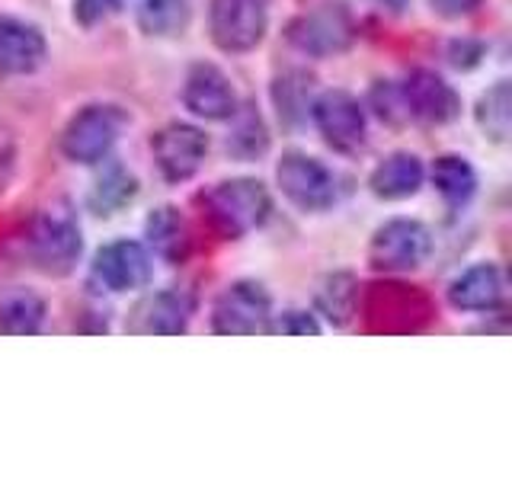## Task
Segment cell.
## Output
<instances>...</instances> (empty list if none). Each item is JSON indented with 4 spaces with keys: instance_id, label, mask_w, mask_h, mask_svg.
Masks as SVG:
<instances>
[{
    "instance_id": "obj_8",
    "label": "cell",
    "mask_w": 512,
    "mask_h": 480,
    "mask_svg": "<svg viewBox=\"0 0 512 480\" xmlns=\"http://www.w3.org/2000/svg\"><path fill=\"white\" fill-rule=\"evenodd\" d=\"M208 154H212V135L199 122L170 119L151 135V160L167 186L196 180Z\"/></svg>"
},
{
    "instance_id": "obj_29",
    "label": "cell",
    "mask_w": 512,
    "mask_h": 480,
    "mask_svg": "<svg viewBox=\"0 0 512 480\" xmlns=\"http://www.w3.org/2000/svg\"><path fill=\"white\" fill-rule=\"evenodd\" d=\"M132 0H71L68 13H71V23L80 29H96L109 20H116L119 13H125V7Z\"/></svg>"
},
{
    "instance_id": "obj_3",
    "label": "cell",
    "mask_w": 512,
    "mask_h": 480,
    "mask_svg": "<svg viewBox=\"0 0 512 480\" xmlns=\"http://www.w3.org/2000/svg\"><path fill=\"white\" fill-rule=\"evenodd\" d=\"M132 128V112L112 100H90L77 106L61 125L58 151L74 167H96L100 160L116 154L122 138Z\"/></svg>"
},
{
    "instance_id": "obj_19",
    "label": "cell",
    "mask_w": 512,
    "mask_h": 480,
    "mask_svg": "<svg viewBox=\"0 0 512 480\" xmlns=\"http://www.w3.org/2000/svg\"><path fill=\"white\" fill-rule=\"evenodd\" d=\"M93 170V180L87 186V196H84V205H87V212L93 218H116L122 215L125 208H132L135 199H138V192H141V180H138V173L125 164V160H119L116 154L100 160Z\"/></svg>"
},
{
    "instance_id": "obj_5",
    "label": "cell",
    "mask_w": 512,
    "mask_h": 480,
    "mask_svg": "<svg viewBox=\"0 0 512 480\" xmlns=\"http://www.w3.org/2000/svg\"><path fill=\"white\" fill-rule=\"evenodd\" d=\"M432 250H436V237L426 221L413 215H394L384 218L368 237L365 263L378 276H410L429 263Z\"/></svg>"
},
{
    "instance_id": "obj_15",
    "label": "cell",
    "mask_w": 512,
    "mask_h": 480,
    "mask_svg": "<svg viewBox=\"0 0 512 480\" xmlns=\"http://www.w3.org/2000/svg\"><path fill=\"white\" fill-rule=\"evenodd\" d=\"M52 58L45 29L20 13L0 10V77H36Z\"/></svg>"
},
{
    "instance_id": "obj_26",
    "label": "cell",
    "mask_w": 512,
    "mask_h": 480,
    "mask_svg": "<svg viewBox=\"0 0 512 480\" xmlns=\"http://www.w3.org/2000/svg\"><path fill=\"white\" fill-rule=\"evenodd\" d=\"M471 119L480 138L493 148H506L512 138V84L509 77H496L487 90L477 93Z\"/></svg>"
},
{
    "instance_id": "obj_24",
    "label": "cell",
    "mask_w": 512,
    "mask_h": 480,
    "mask_svg": "<svg viewBox=\"0 0 512 480\" xmlns=\"http://www.w3.org/2000/svg\"><path fill=\"white\" fill-rule=\"evenodd\" d=\"M196 20V0H135V26L144 39L176 42Z\"/></svg>"
},
{
    "instance_id": "obj_33",
    "label": "cell",
    "mask_w": 512,
    "mask_h": 480,
    "mask_svg": "<svg viewBox=\"0 0 512 480\" xmlns=\"http://www.w3.org/2000/svg\"><path fill=\"white\" fill-rule=\"evenodd\" d=\"M368 4H375L378 10L391 13V16H400V13H407L413 7V0H368Z\"/></svg>"
},
{
    "instance_id": "obj_4",
    "label": "cell",
    "mask_w": 512,
    "mask_h": 480,
    "mask_svg": "<svg viewBox=\"0 0 512 480\" xmlns=\"http://www.w3.org/2000/svg\"><path fill=\"white\" fill-rule=\"evenodd\" d=\"M279 196L301 215H327L340 205V176L336 170L311 151L288 148L279 154L272 170Z\"/></svg>"
},
{
    "instance_id": "obj_14",
    "label": "cell",
    "mask_w": 512,
    "mask_h": 480,
    "mask_svg": "<svg viewBox=\"0 0 512 480\" xmlns=\"http://www.w3.org/2000/svg\"><path fill=\"white\" fill-rule=\"evenodd\" d=\"M506 298H509L506 269L493 260H477L458 269L445 285V301L455 314L496 317L503 314Z\"/></svg>"
},
{
    "instance_id": "obj_30",
    "label": "cell",
    "mask_w": 512,
    "mask_h": 480,
    "mask_svg": "<svg viewBox=\"0 0 512 480\" xmlns=\"http://www.w3.org/2000/svg\"><path fill=\"white\" fill-rule=\"evenodd\" d=\"M269 333L272 336H320L324 324L317 320L311 308H276L269 320Z\"/></svg>"
},
{
    "instance_id": "obj_9",
    "label": "cell",
    "mask_w": 512,
    "mask_h": 480,
    "mask_svg": "<svg viewBox=\"0 0 512 480\" xmlns=\"http://www.w3.org/2000/svg\"><path fill=\"white\" fill-rule=\"evenodd\" d=\"M276 314L272 292L256 279H234L221 288L208 311V330L215 336H263Z\"/></svg>"
},
{
    "instance_id": "obj_16",
    "label": "cell",
    "mask_w": 512,
    "mask_h": 480,
    "mask_svg": "<svg viewBox=\"0 0 512 480\" xmlns=\"http://www.w3.org/2000/svg\"><path fill=\"white\" fill-rule=\"evenodd\" d=\"M192 317H196V295L180 285H167L138 298L125 330L138 336H183L192 327Z\"/></svg>"
},
{
    "instance_id": "obj_10",
    "label": "cell",
    "mask_w": 512,
    "mask_h": 480,
    "mask_svg": "<svg viewBox=\"0 0 512 480\" xmlns=\"http://www.w3.org/2000/svg\"><path fill=\"white\" fill-rule=\"evenodd\" d=\"M90 282L103 295H141L154 282V256L135 237H112L90 256Z\"/></svg>"
},
{
    "instance_id": "obj_12",
    "label": "cell",
    "mask_w": 512,
    "mask_h": 480,
    "mask_svg": "<svg viewBox=\"0 0 512 480\" xmlns=\"http://www.w3.org/2000/svg\"><path fill=\"white\" fill-rule=\"evenodd\" d=\"M180 103L196 122H208V125H224L228 119H234V112L240 109V93L234 77L221 68L215 61H192L183 84H180Z\"/></svg>"
},
{
    "instance_id": "obj_17",
    "label": "cell",
    "mask_w": 512,
    "mask_h": 480,
    "mask_svg": "<svg viewBox=\"0 0 512 480\" xmlns=\"http://www.w3.org/2000/svg\"><path fill=\"white\" fill-rule=\"evenodd\" d=\"M365 186L372 192V199L378 202H410L426 189V160L410 151V148H397L378 157L372 170L365 176Z\"/></svg>"
},
{
    "instance_id": "obj_13",
    "label": "cell",
    "mask_w": 512,
    "mask_h": 480,
    "mask_svg": "<svg viewBox=\"0 0 512 480\" xmlns=\"http://www.w3.org/2000/svg\"><path fill=\"white\" fill-rule=\"evenodd\" d=\"M397 84H400V96H404L410 122L445 128L461 119L464 96L452 80L439 74L436 68H413L400 77Z\"/></svg>"
},
{
    "instance_id": "obj_28",
    "label": "cell",
    "mask_w": 512,
    "mask_h": 480,
    "mask_svg": "<svg viewBox=\"0 0 512 480\" xmlns=\"http://www.w3.org/2000/svg\"><path fill=\"white\" fill-rule=\"evenodd\" d=\"M23 167V138L4 112H0V199L13 189Z\"/></svg>"
},
{
    "instance_id": "obj_2",
    "label": "cell",
    "mask_w": 512,
    "mask_h": 480,
    "mask_svg": "<svg viewBox=\"0 0 512 480\" xmlns=\"http://www.w3.org/2000/svg\"><path fill=\"white\" fill-rule=\"evenodd\" d=\"M199 208L221 240H244L272 218V189L260 176H224L199 192Z\"/></svg>"
},
{
    "instance_id": "obj_31",
    "label": "cell",
    "mask_w": 512,
    "mask_h": 480,
    "mask_svg": "<svg viewBox=\"0 0 512 480\" xmlns=\"http://www.w3.org/2000/svg\"><path fill=\"white\" fill-rule=\"evenodd\" d=\"M484 58H487V42L484 39L455 36V39H448V45H445V61L461 74L477 71L480 64H484Z\"/></svg>"
},
{
    "instance_id": "obj_20",
    "label": "cell",
    "mask_w": 512,
    "mask_h": 480,
    "mask_svg": "<svg viewBox=\"0 0 512 480\" xmlns=\"http://www.w3.org/2000/svg\"><path fill=\"white\" fill-rule=\"evenodd\" d=\"M141 237L144 247L151 250L154 260L167 263V266H183L192 256V228L186 215L180 212V205H154L141 224Z\"/></svg>"
},
{
    "instance_id": "obj_32",
    "label": "cell",
    "mask_w": 512,
    "mask_h": 480,
    "mask_svg": "<svg viewBox=\"0 0 512 480\" xmlns=\"http://www.w3.org/2000/svg\"><path fill=\"white\" fill-rule=\"evenodd\" d=\"M487 0H426L429 13L436 16V20H445V23H461V20H471L474 13L484 10Z\"/></svg>"
},
{
    "instance_id": "obj_18",
    "label": "cell",
    "mask_w": 512,
    "mask_h": 480,
    "mask_svg": "<svg viewBox=\"0 0 512 480\" xmlns=\"http://www.w3.org/2000/svg\"><path fill=\"white\" fill-rule=\"evenodd\" d=\"M317 90V74L301 68V64H288V68L272 74L269 106L288 135H298L311 125V106L317 100Z\"/></svg>"
},
{
    "instance_id": "obj_27",
    "label": "cell",
    "mask_w": 512,
    "mask_h": 480,
    "mask_svg": "<svg viewBox=\"0 0 512 480\" xmlns=\"http://www.w3.org/2000/svg\"><path fill=\"white\" fill-rule=\"evenodd\" d=\"M365 109H368V119H378L381 125H391L400 128L407 125V106H404V96H400V84L391 77H378L372 80V87L365 93Z\"/></svg>"
},
{
    "instance_id": "obj_22",
    "label": "cell",
    "mask_w": 512,
    "mask_h": 480,
    "mask_svg": "<svg viewBox=\"0 0 512 480\" xmlns=\"http://www.w3.org/2000/svg\"><path fill=\"white\" fill-rule=\"evenodd\" d=\"M426 186L436 189V196L445 202L448 212H461L477 196L480 173L471 164V157H464L458 151H445L426 164Z\"/></svg>"
},
{
    "instance_id": "obj_7",
    "label": "cell",
    "mask_w": 512,
    "mask_h": 480,
    "mask_svg": "<svg viewBox=\"0 0 512 480\" xmlns=\"http://www.w3.org/2000/svg\"><path fill=\"white\" fill-rule=\"evenodd\" d=\"M368 125H372V119H368V109L359 93L346 87L317 90V100L311 106V128L333 154L352 157L365 151Z\"/></svg>"
},
{
    "instance_id": "obj_11",
    "label": "cell",
    "mask_w": 512,
    "mask_h": 480,
    "mask_svg": "<svg viewBox=\"0 0 512 480\" xmlns=\"http://www.w3.org/2000/svg\"><path fill=\"white\" fill-rule=\"evenodd\" d=\"M269 10L263 0H208L205 32L221 55H250L269 36Z\"/></svg>"
},
{
    "instance_id": "obj_23",
    "label": "cell",
    "mask_w": 512,
    "mask_h": 480,
    "mask_svg": "<svg viewBox=\"0 0 512 480\" xmlns=\"http://www.w3.org/2000/svg\"><path fill=\"white\" fill-rule=\"evenodd\" d=\"M48 324V301L32 285H0V336H39Z\"/></svg>"
},
{
    "instance_id": "obj_1",
    "label": "cell",
    "mask_w": 512,
    "mask_h": 480,
    "mask_svg": "<svg viewBox=\"0 0 512 480\" xmlns=\"http://www.w3.org/2000/svg\"><path fill=\"white\" fill-rule=\"evenodd\" d=\"M20 247L26 266L42 279H71L87 253L77 208L64 199L36 208V215L26 221Z\"/></svg>"
},
{
    "instance_id": "obj_21",
    "label": "cell",
    "mask_w": 512,
    "mask_h": 480,
    "mask_svg": "<svg viewBox=\"0 0 512 480\" xmlns=\"http://www.w3.org/2000/svg\"><path fill=\"white\" fill-rule=\"evenodd\" d=\"M362 282L352 269H333L314 285V314L330 330H346L359 320Z\"/></svg>"
},
{
    "instance_id": "obj_6",
    "label": "cell",
    "mask_w": 512,
    "mask_h": 480,
    "mask_svg": "<svg viewBox=\"0 0 512 480\" xmlns=\"http://www.w3.org/2000/svg\"><path fill=\"white\" fill-rule=\"evenodd\" d=\"M282 36L292 52L301 58H314V61H327L336 55H346L359 39V26L356 16L340 0H327V4H317L311 10L295 13L292 20L285 23Z\"/></svg>"
},
{
    "instance_id": "obj_25",
    "label": "cell",
    "mask_w": 512,
    "mask_h": 480,
    "mask_svg": "<svg viewBox=\"0 0 512 480\" xmlns=\"http://www.w3.org/2000/svg\"><path fill=\"white\" fill-rule=\"evenodd\" d=\"M224 125H231L228 135H224V151H228V157L237 160V164H256V160H263L269 154L272 128L260 112V106L240 103L234 119H228Z\"/></svg>"
}]
</instances>
